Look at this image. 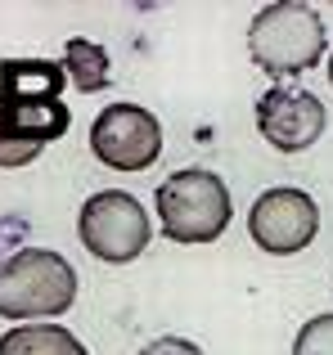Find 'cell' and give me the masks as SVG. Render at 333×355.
<instances>
[{"label": "cell", "instance_id": "11", "mask_svg": "<svg viewBox=\"0 0 333 355\" xmlns=\"http://www.w3.org/2000/svg\"><path fill=\"white\" fill-rule=\"evenodd\" d=\"M0 355H90L86 342H77L59 324H18L0 338Z\"/></svg>", "mask_w": 333, "mask_h": 355}, {"label": "cell", "instance_id": "2", "mask_svg": "<svg viewBox=\"0 0 333 355\" xmlns=\"http://www.w3.org/2000/svg\"><path fill=\"white\" fill-rule=\"evenodd\" d=\"M77 302V270L50 248H18L0 261V315L54 320Z\"/></svg>", "mask_w": 333, "mask_h": 355}, {"label": "cell", "instance_id": "13", "mask_svg": "<svg viewBox=\"0 0 333 355\" xmlns=\"http://www.w3.org/2000/svg\"><path fill=\"white\" fill-rule=\"evenodd\" d=\"M36 157H41L36 144H14V139L0 130V166H27V162H36Z\"/></svg>", "mask_w": 333, "mask_h": 355}, {"label": "cell", "instance_id": "10", "mask_svg": "<svg viewBox=\"0 0 333 355\" xmlns=\"http://www.w3.org/2000/svg\"><path fill=\"white\" fill-rule=\"evenodd\" d=\"M59 68L81 95H99V90H108V81H113V59H108V50L99 41H86V36H72V41L63 45Z\"/></svg>", "mask_w": 333, "mask_h": 355}, {"label": "cell", "instance_id": "8", "mask_svg": "<svg viewBox=\"0 0 333 355\" xmlns=\"http://www.w3.org/2000/svg\"><path fill=\"white\" fill-rule=\"evenodd\" d=\"M72 126V113L63 99H0V130L14 144L45 148L50 139H63Z\"/></svg>", "mask_w": 333, "mask_h": 355}, {"label": "cell", "instance_id": "3", "mask_svg": "<svg viewBox=\"0 0 333 355\" xmlns=\"http://www.w3.org/2000/svg\"><path fill=\"white\" fill-rule=\"evenodd\" d=\"M158 230L171 243H216L230 230L234 202L216 171L185 166L158 184Z\"/></svg>", "mask_w": 333, "mask_h": 355}, {"label": "cell", "instance_id": "4", "mask_svg": "<svg viewBox=\"0 0 333 355\" xmlns=\"http://www.w3.org/2000/svg\"><path fill=\"white\" fill-rule=\"evenodd\" d=\"M77 239L104 266H126V261L144 257L153 239V220L144 202L126 189H99L95 198L81 202L77 211Z\"/></svg>", "mask_w": 333, "mask_h": 355}, {"label": "cell", "instance_id": "9", "mask_svg": "<svg viewBox=\"0 0 333 355\" xmlns=\"http://www.w3.org/2000/svg\"><path fill=\"white\" fill-rule=\"evenodd\" d=\"M59 59H0V99H59Z\"/></svg>", "mask_w": 333, "mask_h": 355}, {"label": "cell", "instance_id": "7", "mask_svg": "<svg viewBox=\"0 0 333 355\" xmlns=\"http://www.w3.org/2000/svg\"><path fill=\"white\" fill-rule=\"evenodd\" d=\"M329 126V113L311 90L302 86H271L257 99V130L280 153H302L311 148Z\"/></svg>", "mask_w": 333, "mask_h": 355}, {"label": "cell", "instance_id": "6", "mask_svg": "<svg viewBox=\"0 0 333 355\" xmlns=\"http://www.w3.org/2000/svg\"><path fill=\"white\" fill-rule=\"evenodd\" d=\"M90 153L113 171H144L162 153V121L140 104H108L90 121Z\"/></svg>", "mask_w": 333, "mask_h": 355}, {"label": "cell", "instance_id": "15", "mask_svg": "<svg viewBox=\"0 0 333 355\" xmlns=\"http://www.w3.org/2000/svg\"><path fill=\"white\" fill-rule=\"evenodd\" d=\"M329 86H333V50H329Z\"/></svg>", "mask_w": 333, "mask_h": 355}, {"label": "cell", "instance_id": "12", "mask_svg": "<svg viewBox=\"0 0 333 355\" xmlns=\"http://www.w3.org/2000/svg\"><path fill=\"white\" fill-rule=\"evenodd\" d=\"M293 355H333V315H316L298 329Z\"/></svg>", "mask_w": 333, "mask_h": 355}, {"label": "cell", "instance_id": "14", "mask_svg": "<svg viewBox=\"0 0 333 355\" xmlns=\"http://www.w3.org/2000/svg\"><path fill=\"white\" fill-rule=\"evenodd\" d=\"M135 355H203V347H194L189 338H158V342H144Z\"/></svg>", "mask_w": 333, "mask_h": 355}, {"label": "cell", "instance_id": "5", "mask_svg": "<svg viewBox=\"0 0 333 355\" xmlns=\"http://www.w3.org/2000/svg\"><path fill=\"white\" fill-rule=\"evenodd\" d=\"M248 234L266 257H298L307 252L320 234V207L307 189H266L248 211Z\"/></svg>", "mask_w": 333, "mask_h": 355}, {"label": "cell", "instance_id": "1", "mask_svg": "<svg viewBox=\"0 0 333 355\" xmlns=\"http://www.w3.org/2000/svg\"><path fill=\"white\" fill-rule=\"evenodd\" d=\"M248 54L266 77H298L329 54L325 23L302 0H275L248 23Z\"/></svg>", "mask_w": 333, "mask_h": 355}]
</instances>
